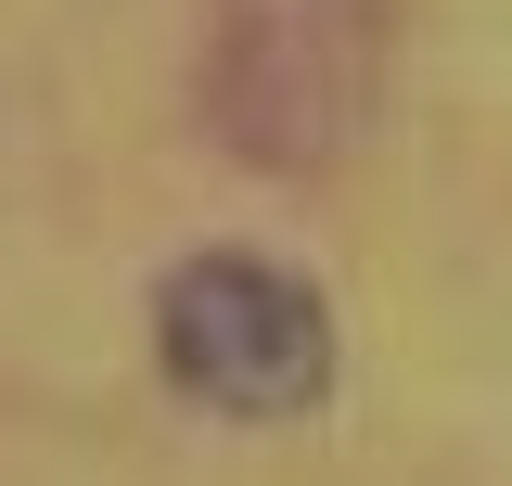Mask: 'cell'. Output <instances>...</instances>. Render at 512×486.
Wrapping results in <instances>:
<instances>
[{
    "label": "cell",
    "instance_id": "obj_1",
    "mask_svg": "<svg viewBox=\"0 0 512 486\" xmlns=\"http://www.w3.org/2000/svg\"><path fill=\"white\" fill-rule=\"evenodd\" d=\"M397 52V0H205V116L244 167L308 180L359 154Z\"/></svg>",
    "mask_w": 512,
    "mask_h": 486
},
{
    "label": "cell",
    "instance_id": "obj_2",
    "mask_svg": "<svg viewBox=\"0 0 512 486\" xmlns=\"http://www.w3.org/2000/svg\"><path fill=\"white\" fill-rule=\"evenodd\" d=\"M154 371L218 423H308L333 397V307L282 256L205 243L154 282Z\"/></svg>",
    "mask_w": 512,
    "mask_h": 486
}]
</instances>
